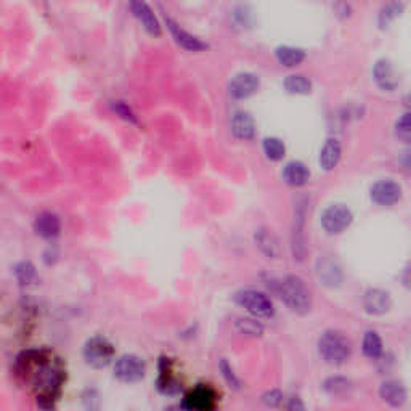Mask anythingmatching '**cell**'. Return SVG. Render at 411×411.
<instances>
[{
  "mask_svg": "<svg viewBox=\"0 0 411 411\" xmlns=\"http://www.w3.org/2000/svg\"><path fill=\"white\" fill-rule=\"evenodd\" d=\"M15 376L24 387L34 392L39 407L53 408L66 379L64 367L50 350H26L17 358Z\"/></svg>",
  "mask_w": 411,
  "mask_h": 411,
  "instance_id": "1",
  "label": "cell"
},
{
  "mask_svg": "<svg viewBox=\"0 0 411 411\" xmlns=\"http://www.w3.org/2000/svg\"><path fill=\"white\" fill-rule=\"evenodd\" d=\"M278 294H280V299L286 306L291 308L292 312L296 313H304L311 312L312 308V297L311 292L299 277H286L285 280L280 281V286H278Z\"/></svg>",
  "mask_w": 411,
  "mask_h": 411,
  "instance_id": "2",
  "label": "cell"
},
{
  "mask_svg": "<svg viewBox=\"0 0 411 411\" xmlns=\"http://www.w3.org/2000/svg\"><path fill=\"white\" fill-rule=\"evenodd\" d=\"M320 355L329 365L346 363L352 353L350 341L339 331H324L318 341Z\"/></svg>",
  "mask_w": 411,
  "mask_h": 411,
  "instance_id": "3",
  "label": "cell"
},
{
  "mask_svg": "<svg viewBox=\"0 0 411 411\" xmlns=\"http://www.w3.org/2000/svg\"><path fill=\"white\" fill-rule=\"evenodd\" d=\"M236 302L243 308L252 313L254 317L259 318H272L275 315V306H273L272 299L261 291L256 289H245L236 294Z\"/></svg>",
  "mask_w": 411,
  "mask_h": 411,
  "instance_id": "4",
  "label": "cell"
},
{
  "mask_svg": "<svg viewBox=\"0 0 411 411\" xmlns=\"http://www.w3.org/2000/svg\"><path fill=\"white\" fill-rule=\"evenodd\" d=\"M84 360L92 368H106L114 358V347L106 338L95 336L84 346Z\"/></svg>",
  "mask_w": 411,
  "mask_h": 411,
  "instance_id": "5",
  "label": "cell"
},
{
  "mask_svg": "<svg viewBox=\"0 0 411 411\" xmlns=\"http://www.w3.org/2000/svg\"><path fill=\"white\" fill-rule=\"evenodd\" d=\"M353 220L352 212L344 204H333L326 207L322 214V227L329 235H339L350 227Z\"/></svg>",
  "mask_w": 411,
  "mask_h": 411,
  "instance_id": "6",
  "label": "cell"
},
{
  "mask_svg": "<svg viewBox=\"0 0 411 411\" xmlns=\"http://www.w3.org/2000/svg\"><path fill=\"white\" fill-rule=\"evenodd\" d=\"M145 363L143 360L137 355H123L116 360L114 365V376L118 378L121 383L134 384L139 383L145 378Z\"/></svg>",
  "mask_w": 411,
  "mask_h": 411,
  "instance_id": "7",
  "label": "cell"
},
{
  "mask_svg": "<svg viewBox=\"0 0 411 411\" xmlns=\"http://www.w3.org/2000/svg\"><path fill=\"white\" fill-rule=\"evenodd\" d=\"M129 7H130L132 15L139 19L145 31L150 35H153V37H159L161 24L148 3H146L145 0H130Z\"/></svg>",
  "mask_w": 411,
  "mask_h": 411,
  "instance_id": "8",
  "label": "cell"
},
{
  "mask_svg": "<svg viewBox=\"0 0 411 411\" xmlns=\"http://www.w3.org/2000/svg\"><path fill=\"white\" fill-rule=\"evenodd\" d=\"M259 84L261 80L254 73H240L230 80L228 92L235 100H245L257 92Z\"/></svg>",
  "mask_w": 411,
  "mask_h": 411,
  "instance_id": "9",
  "label": "cell"
},
{
  "mask_svg": "<svg viewBox=\"0 0 411 411\" xmlns=\"http://www.w3.org/2000/svg\"><path fill=\"white\" fill-rule=\"evenodd\" d=\"M217 395L214 390L207 385H198L184 400V408L186 410H198V411H207L216 407Z\"/></svg>",
  "mask_w": 411,
  "mask_h": 411,
  "instance_id": "10",
  "label": "cell"
},
{
  "mask_svg": "<svg viewBox=\"0 0 411 411\" xmlns=\"http://www.w3.org/2000/svg\"><path fill=\"white\" fill-rule=\"evenodd\" d=\"M402 196V186L394 180H381L371 186V200L379 206H392Z\"/></svg>",
  "mask_w": 411,
  "mask_h": 411,
  "instance_id": "11",
  "label": "cell"
},
{
  "mask_svg": "<svg viewBox=\"0 0 411 411\" xmlns=\"http://www.w3.org/2000/svg\"><path fill=\"white\" fill-rule=\"evenodd\" d=\"M34 231L37 233L40 238L45 240H53L62 231V222H60L58 216L53 212H40L34 220Z\"/></svg>",
  "mask_w": 411,
  "mask_h": 411,
  "instance_id": "12",
  "label": "cell"
},
{
  "mask_svg": "<svg viewBox=\"0 0 411 411\" xmlns=\"http://www.w3.org/2000/svg\"><path fill=\"white\" fill-rule=\"evenodd\" d=\"M373 76H374V80H376V84L379 85L383 90H387V92H392V90L397 89L399 85V76L395 73L392 63L389 62V60H379L374 64V69H373Z\"/></svg>",
  "mask_w": 411,
  "mask_h": 411,
  "instance_id": "13",
  "label": "cell"
},
{
  "mask_svg": "<svg viewBox=\"0 0 411 411\" xmlns=\"http://www.w3.org/2000/svg\"><path fill=\"white\" fill-rule=\"evenodd\" d=\"M379 395L385 403H389L390 407H402L407 402V387L400 383V381L389 379L385 383L381 384Z\"/></svg>",
  "mask_w": 411,
  "mask_h": 411,
  "instance_id": "14",
  "label": "cell"
},
{
  "mask_svg": "<svg viewBox=\"0 0 411 411\" xmlns=\"http://www.w3.org/2000/svg\"><path fill=\"white\" fill-rule=\"evenodd\" d=\"M392 306L389 292L383 291V289H369L363 297V307L365 311L371 315H383Z\"/></svg>",
  "mask_w": 411,
  "mask_h": 411,
  "instance_id": "15",
  "label": "cell"
},
{
  "mask_svg": "<svg viewBox=\"0 0 411 411\" xmlns=\"http://www.w3.org/2000/svg\"><path fill=\"white\" fill-rule=\"evenodd\" d=\"M166 23H167V28H169V31L172 34V37L175 39V42L179 44L182 49L189 50V52H200V50L206 47V45L196 37V35H193L189 31H185L184 28H180L179 24L174 21V19L166 18Z\"/></svg>",
  "mask_w": 411,
  "mask_h": 411,
  "instance_id": "16",
  "label": "cell"
},
{
  "mask_svg": "<svg viewBox=\"0 0 411 411\" xmlns=\"http://www.w3.org/2000/svg\"><path fill=\"white\" fill-rule=\"evenodd\" d=\"M231 132L236 139L251 140L256 134V124L250 113L246 111H236L231 118Z\"/></svg>",
  "mask_w": 411,
  "mask_h": 411,
  "instance_id": "17",
  "label": "cell"
},
{
  "mask_svg": "<svg viewBox=\"0 0 411 411\" xmlns=\"http://www.w3.org/2000/svg\"><path fill=\"white\" fill-rule=\"evenodd\" d=\"M283 179L286 180L288 185L292 186H302L306 185L308 179H311V170L307 169V166L301 161H291L285 166L283 170Z\"/></svg>",
  "mask_w": 411,
  "mask_h": 411,
  "instance_id": "18",
  "label": "cell"
},
{
  "mask_svg": "<svg viewBox=\"0 0 411 411\" xmlns=\"http://www.w3.org/2000/svg\"><path fill=\"white\" fill-rule=\"evenodd\" d=\"M341 143H339L338 140L329 139L326 143H324L322 151H320V167H322L323 170H333L334 167L338 166L339 159H341Z\"/></svg>",
  "mask_w": 411,
  "mask_h": 411,
  "instance_id": "19",
  "label": "cell"
},
{
  "mask_svg": "<svg viewBox=\"0 0 411 411\" xmlns=\"http://www.w3.org/2000/svg\"><path fill=\"white\" fill-rule=\"evenodd\" d=\"M317 273H318L320 281H323V285L331 286V288L338 286L342 280L341 268H339L333 261H329V259H323V261L318 262Z\"/></svg>",
  "mask_w": 411,
  "mask_h": 411,
  "instance_id": "20",
  "label": "cell"
},
{
  "mask_svg": "<svg viewBox=\"0 0 411 411\" xmlns=\"http://www.w3.org/2000/svg\"><path fill=\"white\" fill-rule=\"evenodd\" d=\"M275 57L278 63L286 66V68H294V66L301 64L304 60H306V53L304 50L289 47V45H281L275 50Z\"/></svg>",
  "mask_w": 411,
  "mask_h": 411,
  "instance_id": "21",
  "label": "cell"
},
{
  "mask_svg": "<svg viewBox=\"0 0 411 411\" xmlns=\"http://www.w3.org/2000/svg\"><path fill=\"white\" fill-rule=\"evenodd\" d=\"M13 273L19 286H31L37 280V270H35V265L31 261L18 262L13 268Z\"/></svg>",
  "mask_w": 411,
  "mask_h": 411,
  "instance_id": "22",
  "label": "cell"
},
{
  "mask_svg": "<svg viewBox=\"0 0 411 411\" xmlns=\"http://www.w3.org/2000/svg\"><path fill=\"white\" fill-rule=\"evenodd\" d=\"M256 243L262 250V252L267 254L268 257L277 259L278 254H280V246H278L277 238L268 230H259L256 233Z\"/></svg>",
  "mask_w": 411,
  "mask_h": 411,
  "instance_id": "23",
  "label": "cell"
},
{
  "mask_svg": "<svg viewBox=\"0 0 411 411\" xmlns=\"http://www.w3.org/2000/svg\"><path fill=\"white\" fill-rule=\"evenodd\" d=\"M285 89L292 95H307L312 90V82L302 74H291L285 79Z\"/></svg>",
  "mask_w": 411,
  "mask_h": 411,
  "instance_id": "24",
  "label": "cell"
},
{
  "mask_svg": "<svg viewBox=\"0 0 411 411\" xmlns=\"http://www.w3.org/2000/svg\"><path fill=\"white\" fill-rule=\"evenodd\" d=\"M263 153L267 155L268 159L281 161L286 155V146L277 137H268V139L263 140Z\"/></svg>",
  "mask_w": 411,
  "mask_h": 411,
  "instance_id": "25",
  "label": "cell"
},
{
  "mask_svg": "<svg viewBox=\"0 0 411 411\" xmlns=\"http://www.w3.org/2000/svg\"><path fill=\"white\" fill-rule=\"evenodd\" d=\"M363 353L369 358H378L383 355V341L378 333L368 331L363 338Z\"/></svg>",
  "mask_w": 411,
  "mask_h": 411,
  "instance_id": "26",
  "label": "cell"
},
{
  "mask_svg": "<svg viewBox=\"0 0 411 411\" xmlns=\"http://www.w3.org/2000/svg\"><path fill=\"white\" fill-rule=\"evenodd\" d=\"M323 387L329 395H333V397H344L350 390V381L346 378L334 376L324 381Z\"/></svg>",
  "mask_w": 411,
  "mask_h": 411,
  "instance_id": "27",
  "label": "cell"
},
{
  "mask_svg": "<svg viewBox=\"0 0 411 411\" xmlns=\"http://www.w3.org/2000/svg\"><path fill=\"white\" fill-rule=\"evenodd\" d=\"M402 12H403V5L400 2H390L389 5H385L379 13V26L387 28L395 18L400 17V13Z\"/></svg>",
  "mask_w": 411,
  "mask_h": 411,
  "instance_id": "28",
  "label": "cell"
},
{
  "mask_svg": "<svg viewBox=\"0 0 411 411\" xmlns=\"http://www.w3.org/2000/svg\"><path fill=\"white\" fill-rule=\"evenodd\" d=\"M395 135L399 137L400 140L403 141H410V137H411V129H410V114L405 113L402 118L397 121V124H395Z\"/></svg>",
  "mask_w": 411,
  "mask_h": 411,
  "instance_id": "29",
  "label": "cell"
},
{
  "mask_svg": "<svg viewBox=\"0 0 411 411\" xmlns=\"http://www.w3.org/2000/svg\"><path fill=\"white\" fill-rule=\"evenodd\" d=\"M238 326H240L241 331H245L246 334H252V336H261L263 331L261 323L254 322V320H250V318L240 320V322H238Z\"/></svg>",
  "mask_w": 411,
  "mask_h": 411,
  "instance_id": "30",
  "label": "cell"
},
{
  "mask_svg": "<svg viewBox=\"0 0 411 411\" xmlns=\"http://www.w3.org/2000/svg\"><path fill=\"white\" fill-rule=\"evenodd\" d=\"M113 110L118 113L121 118L129 121V123H137V118L134 114V111H132V108L127 103H124V101H116V103L113 105Z\"/></svg>",
  "mask_w": 411,
  "mask_h": 411,
  "instance_id": "31",
  "label": "cell"
},
{
  "mask_svg": "<svg viewBox=\"0 0 411 411\" xmlns=\"http://www.w3.org/2000/svg\"><path fill=\"white\" fill-rule=\"evenodd\" d=\"M262 402L265 403L267 407L275 408L283 402V395H281L280 390H270V392H267L265 395H263Z\"/></svg>",
  "mask_w": 411,
  "mask_h": 411,
  "instance_id": "32",
  "label": "cell"
},
{
  "mask_svg": "<svg viewBox=\"0 0 411 411\" xmlns=\"http://www.w3.org/2000/svg\"><path fill=\"white\" fill-rule=\"evenodd\" d=\"M220 368H222V371H223V376H225V379H227V383L230 384V385H233V387H240V381L236 379V376L231 371V368L228 367L227 360H222Z\"/></svg>",
  "mask_w": 411,
  "mask_h": 411,
  "instance_id": "33",
  "label": "cell"
},
{
  "mask_svg": "<svg viewBox=\"0 0 411 411\" xmlns=\"http://www.w3.org/2000/svg\"><path fill=\"white\" fill-rule=\"evenodd\" d=\"M288 408L289 410H304L306 407H304V403L297 397H292L291 402L288 403Z\"/></svg>",
  "mask_w": 411,
  "mask_h": 411,
  "instance_id": "34",
  "label": "cell"
}]
</instances>
